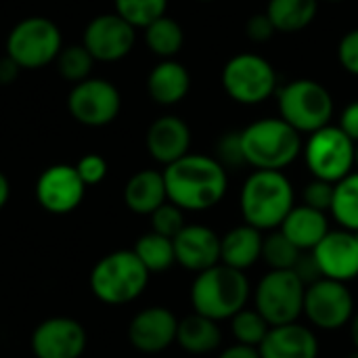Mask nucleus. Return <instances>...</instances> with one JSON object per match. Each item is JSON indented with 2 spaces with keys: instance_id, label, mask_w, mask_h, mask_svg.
Listing matches in <instances>:
<instances>
[{
  "instance_id": "nucleus-1",
  "label": "nucleus",
  "mask_w": 358,
  "mask_h": 358,
  "mask_svg": "<svg viewBox=\"0 0 358 358\" xmlns=\"http://www.w3.org/2000/svg\"><path fill=\"white\" fill-rule=\"evenodd\" d=\"M168 201L182 212H206L216 208L229 191V172L210 155L187 153L164 168Z\"/></svg>"
},
{
  "instance_id": "nucleus-2",
  "label": "nucleus",
  "mask_w": 358,
  "mask_h": 358,
  "mask_svg": "<svg viewBox=\"0 0 358 358\" xmlns=\"http://www.w3.org/2000/svg\"><path fill=\"white\" fill-rule=\"evenodd\" d=\"M296 206L292 180L277 170H254L239 195L243 222L258 231H277Z\"/></svg>"
},
{
  "instance_id": "nucleus-3",
  "label": "nucleus",
  "mask_w": 358,
  "mask_h": 358,
  "mask_svg": "<svg viewBox=\"0 0 358 358\" xmlns=\"http://www.w3.org/2000/svg\"><path fill=\"white\" fill-rule=\"evenodd\" d=\"M250 296L252 285L248 275L222 262L195 275L191 283L193 313L203 315L216 323L231 321L239 310L245 308Z\"/></svg>"
},
{
  "instance_id": "nucleus-4",
  "label": "nucleus",
  "mask_w": 358,
  "mask_h": 358,
  "mask_svg": "<svg viewBox=\"0 0 358 358\" xmlns=\"http://www.w3.org/2000/svg\"><path fill=\"white\" fill-rule=\"evenodd\" d=\"M245 164L254 170L283 172L304 149L302 134L281 117H262L241 130Z\"/></svg>"
},
{
  "instance_id": "nucleus-5",
  "label": "nucleus",
  "mask_w": 358,
  "mask_h": 358,
  "mask_svg": "<svg viewBox=\"0 0 358 358\" xmlns=\"http://www.w3.org/2000/svg\"><path fill=\"white\" fill-rule=\"evenodd\" d=\"M151 273L132 250H117L103 256L90 271L88 285L92 296L109 306L130 304L143 296Z\"/></svg>"
},
{
  "instance_id": "nucleus-6",
  "label": "nucleus",
  "mask_w": 358,
  "mask_h": 358,
  "mask_svg": "<svg viewBox=\"0 0 358 358\" xmlns=\"http://www.w3.org/2000/svg\"><path fill=\"white\" fill-rule=\"evenodd\" d=\"M279 117L300 134H313L331 124L336 103L331 92L317 80L298 78L277 90Z\"/></svg>"
},
{
  "instance_id": "nucleus-7",
  "label": "nucleus",
  "mask_w": 358,
  "mask_h": 358,
  "mask_svg": "<svg viewBox=\"0 0 358 358\" xmlns=\"http://www.w3.org/2000/svg\"><path fill=\"white\" fill-rule=\"evenodd\" d=\"M63 48V34L48 17L31 15L13 25L6 36V57L21 69H42L57 61Z\"/></svg>"
},
{
  "instance_id": "nucleus-8",
  "label": "nucleus",
  "mask_w": 358,
  "mask_h": 358,
  "mask_svg": "<svg viewBox=\"0 0 358 358\" xmlns=\"http://www.w3.org/2000/svg\"><path fill=\"white\" fill-rule=\"evenodd\" d=\"M222 88L239 105H260L279 90L273 63L256 52H241L227 61Z\"/></svg>"
},
{
  "instance_id": "nucleus-9",
  "label": "nucleus",
  "mask_w": 358,
  "mask_h": 358,
  "mask_svg": "<svg viewBox=\"0 0 358 358\" xmlns=\"http://www.w3.org/2000/svg\"><path fill=\"white\" fill-rule=\"evenodd\" d=\"M302 155L313 178H321L334 185L357 168V143L348 138L340 126L331 124L308 134Z\"/></svg>"
},
{
  "instance_id": "nucleus-10",
  "label": "nucleus",
  "mask_w": 358,
  "mask_h": 358,
  "mask_svg": "<svg viewBox=\"0 0 358 358\" xmlns=\"http://www.w3.org/2000/svg\"><path fill=\"white\" fill-rule=\"evenodd\" d=\"M306 285L294 271H268L254 289V308L271 327L296 323L304 313Z\"/></svg>"
},
{
  "instance_id": "nucleus-11",
  "label": "nucleus",
  "mask_w": 358,
  "mask_h": 358,
  "mask_svg": "<svg viewBox=\"0 0 358 358\" xmlns=\"http://www.w3.org/2000/svg\"><path fill=\"white\" fill-rule=\"evenodd\" d=\"M67 109L71 117L88 128L109 126L122 109V94L105 78H88L73 84L67 96Z\"/></svg>"
},
{
  "instance_id": "nucleus-12",
  "label": "nucleus",
  "mask_w": 358,
  "mask_h": 358,
  "mask_svg": "<svg viewBox=\"0 0 358 358\" xmlns=\"http://www.w3.org/2000/svg\"><path fill=\"white\" fill-rule=\"evenodd\" d=\"M302 315L317 329L338 331L355 317V298L346 283L321 279L306 287Z\"/></svg>"
},
{
  "instance_id": "nucleus-13",
  "label": "nucleus",
  "mask_w": 358,
  "mask_h": 358,
  "mask_svg": "<svg viewBox=\"0 0 358 358\" xmlns=\"http://www.w3.org/2000/svg\"><path fill=\"white\" fill-rule=\"evenodd\" d=\"M136 42V27H132L117 13H103L88 21L82 44L94 61L115 63L128 57Z\"/></svg>"
},
{
  "instance_id": "nucleus-14",
  "label": "nucleus",
  "mask_w": 358,
  "mask_h": 358,
  "mask_svg": "<svg viewBox=\"0 0 358 358\" xmlns=\"http://www.w3.org/2000/svg\"><path fill=\"white\" fill-rule=\"evenodd\" d=\"M86 185L82 182L76 166L55 164L48 166L36 180V201L48 214L63 216L80 208L86 195Z\"/></svg>"
},
{
  "instance_id": "nucleus-15",
  "label": "nucleus",
  "mask_w": 358,
  "mask_h": 358,
  "mask_svg": "<svg viewBox=\"0 0 358 358\" xmlns=\"http://www.w3.org/2000/svg\"><path fill=\"white\" fill-rule=\"evenodd\" d=\"M29 346L36 358H82L88 346V334L71 317H50L36 325Z\"/></svg>"
},
{
  "instance_id": "nucleus-16",
  "label": "nucleus",
  "mask_w": 358,
  "mask_h": 358,
  "mask_svg": "<svg viewBox=\"0 0 358 358\" xmlns=\"http://www.w3.org/2000/svg\"><path fill=\"white\" fill-rule=\"evenodd\" d=\"M178 319L166 306H149L136 313L128 325V342L145 355H157L176 344Z\"/></svg>"
},
{
  "instance_id": "nucleus-17",
  "label": "nucleus",
  "mask_w": 358,
  "mask_h": 358,
  "mask_svg": "<svg viewBox=\"0 0 358 358\" xmlns=\"http://www.w3.org/2000/svg\"><path fill=\"white\" fill-rule=\"evenodd\" d=\"M325 279L348 283L358 277V241L352 231H329L313 250Z\"/></svg>"
},
{
  "instance_id": "nucleus-18",
  "label": "nucleus",
  "mask_w": 358,
  "mask_h": 358,
  "mask_svg": "<svg viewBox=\"0 0 358 358\" xmlns=\"http://www.w3.org/2000/svg\"><path fill=\"white\" fill-rule=\"evenodd\" d=\"M176 264L195 275L220 262V237L203 224H187L174 239Z\"/></svg>"
},
{
  "instance_id": "nucleus-19",
  "label": "nucleus",
  "mask_w": 358,
  "mask_h": 358,
  "mask_svg": "<svg viewBox=\"0 0 358 358\" xmlns=\"http://www.w3.org/2000/svg\"><path fill=\"white\" fill-rule=\"evenodd\" d=\"M145 145L149 155L166 168L191 153V128L178 115H162L151 122Z\"/></svg>"
},
{
  "instance_id": "nucleus-20",
  "label": "nucleus",
  "mask_w": 358,
  "mask_h": 358,
  "mask_svg": "<svg viewBox=\"0 0 358 358\" xmlns=\"http://www.w3.org/2000/svg\"><path fill=\"white\" fill-rule=\"evenodd\" d=\"M260 358H319V340L306 325H275L258 346Z\"/></svg>"
},
{
  "instance_id": "nucleus-21",
  "label": "nucleus",
  "mask_w": 358,
  "mask_h": 358,
  "mask_svg": "<svg viewBox=\"0 0 358 358\" xmlns=\"http://www.w3.org/2000/svg\"><path fill=\"white\" fill-rule=\"evenodd\" d=\"M191 90V73L189 69L174 61L164 59L159 61L147 76V92L153 103L172 107L180 103Z\"/></svg>"
},
{
  "instance_id": "nucleus-22",
  "label": "nucleus",
  "mask_w": 358,
  "mask_h": 358,
  "mask_svg": "<svg viewBox=\"0 0 358 358\" xmlns=\"http://www.w3.org/2000/svg\"><path fill=\"white\" fill-rule=\"evenodd\" d=\"M168 201L164 172L147 168L132 174L124 187V203L132 214L151 216L159 206Z\"/></svg>"
},
{
  "instance_id": "nucleus-23",
  "label": "nucleus",
  "mask_w": 358,
  "mask_h": 358,
  "mask_svg": "<svg viewBox=\"0 0 358 358\" xmlns=\"http://www.w3.org/2000/svg\"><path fill=\"white\" fill-rule=\"evenodd\" d=\"M262 231L245 222L233 227L220 237V262L245 273L262 258Z\"/></svg>"
},
{
  "instance_id": "nucleus-24",
  "label": "nucleus",
  "mask_w": 358,
  "mask_h": 358,
  "mask_svg": "<svg viewBox=\"0 0 358 358\" xmlns=\"http://www.w3.org/2000/svg\"><path fill=\"white\" fill-rule=\"evenodd\" d=\"M279 231L300 252H313L331 229H329V218L325 212L313 210L302 203V206H294V210L287 214Z\"/></svg>"
},
{
  "instance_id": "nucleus-25",
  "label": "nucleus",
  "mask_w": 358,
  "mask_h": 358,
  "mask_svg": "<svg viewBox=\"0 0 358 358\" xmlns=\"http://www.w3.org/2000/svg\"><path fill=\"white\" fill-rule=\"evenodd\" d=\"M176 344L189 355H210L222 344L220 325L203 315H189L178 319Z\"/></svg>"
},
{
  "instance_id": "nucleus-26",
  "label": "nucleus",
  "mask_w": 358,
  "mask_h": 358,
  "mask_svg": "<svg viewBox=\"0 0 358 358\" xmlns=\"http://www.w3.org/2000/svg\"><path fill=\"white\" fill-rule=\"evenodd\" d=\"M264 13L277 31L296 34L315 21L319 13V0H268Z\"/></svg>"
},
{
  "instance_id": "nucleus-27",
  "label": "nucleus",
  "mask_w": 358,
  "mask_h": 358,
  "mask_svg": "<svg viewBox=\"0 0 358 358\" xmlns=\"http://www.w3.org/2000/svg\"><path fill=\"white\" fill-rule=\"evenodd\" d=\"M145 44L162 61L164 59H174L182 50V44H185L182 25L176 19L164 15L157 21H153L151 25L145 27Z\"/></svg>"
},
{
  "instance_id": "nucleus-28",
  "label": "nucleus",
  "mask_w": 358,
  "mask_h": 358,
  "mask_svg": "<svg viewBox=\"0 0 358 358\" xmlns=\"http://www.w3.org/2000/svg\"><path fill=\"white\" fill-rule=\"evenodd\" d=\"M132 252L138 256V260L143 262V266L149 273H164L168 271L172 264H176V256H174V241L157 235L153 231L141 235L132 248Z\"/></svg>"
},
{
  "instance_id": "nucleus-29",
  "label": "nucleus",
  "mask_w": 358,
  "mask_h": 358,
  "mask_svg": "<svg viewBox=\"0 0 358 358\" xmlns=\"http://www.w3.org/2000/svg\"><path fill=\"white\" fill-rule=\"evenodd\" d=\"M331 214L336 222L346 231H358V170L336 182V195Z\"/></svg>"
},
{
  "instance_id": "nucleus-30",
  "label": "nucleus",
  "mask_w": 358,
  "mask_h": 358,
  "mask_svg": "<svg viewBox=\"0 0 358 358\" xmlns=\"http://www.w3.org/2000/svg\"><path fill=\"white\" fill-rule=\"evenodd\" d=\"M96 61L92 59V55L86 50L84 44H69V46H63L55 65H57V71L63 80L71 82V84H78V82H84L90 78V71H92V65Z\"/></svg>"
},
{
  "instance_id": "nucleus-31",
  "label": "nucleus",
  "mask_w": 358,
  "mask_h": 358,
  "mask_svg": "<svg viewBox=\"0 0 358 358\" xmlns=\"http://www.w3.org/2000/svg\"><path fill=\"white\" fill-rule=\"evenodd\" d=\"M268 331H271L268 321L256 308H243L231 319V334L235 338V344L258 348Z\"/></svg>"
},
{
  "instance_id": "nucleus-32",
  "label": "nucleus",
  "mask_w": 358,
  "mask_h": 358,
  "mask_svg": "<svg viewBox=\"0 0 358 358\" xmlns=\"http://www.w3.org/2000/svg\"><path fill=\"white\" fill-rule=\"evenodd\" d=\"M300 256L302 252L279 229L268 231L262 241V260L271 266V271H292Z\"/></svg>"
},
{
  "instance_id": "nucleus-33",
  "label": "nucleus",
  "mask_w": 358,
  "mask_h": 358,
  "mask_svg": "<svg viewBox=\"0 0 358 358\" xmlns=\"http://www.w3.org/2000/svg\"><path fill=\"white\" fill-rule=\"evenodd\" d=\"M113 4L115 13L136 29H145L168 10V0H113Z\"/></svg>"
},
{
  "instance_id": "nucleus-34",
  "label": "nucleus",
  "mask_w": 358,
  "mask_h": 358,
  "mask_svg": "<svg viewBox=\"0 0 358 358\" xmlns=\"http://www.w3.org/2000/svg\"><path fill=\"white\" fill-rule=\"evenodd\" d=\"M151 231L157 233V235H164L168 239H174L185 227V212L174 206L172 201H166L164 206H159L151 216Z\"/></svg>"
},
{
  "instance_id": "nucleus-35",
  "label": "nucleus",
  "mask_w": 358,
  "mask_h": 358,
  "mask_svg": "<svg viewBox=\"0 0 358 358\" xmlns=\"http://www.w3.org/2000/svg\"><path fill=\"white\" fill-rule=\"evenodd\" d=\"M214 157L224 166L227 172L248 166L245 155H243V145H241V130H233V132L222 134L216 143V155Z\"/></svg>"
},
{
  "instance_id": "nucleus-36",
  "label": "nucleus",
  "mask_w": 358,
  "mask_h": 358,
  "mask_svg": "<svg viewBox=\"0 0 358 358\" xmlns=\"http://www.w3.org/2000/svg\"><path fill=\"white\" fill-rule=\"evenodd\" d=\"M334 195H336V185L321 180V178H313L310 182L304 185L302 189V203L319 210V212H331L334 206Z\"/></svg>"
},
{
  "instance_id": "nucleus-37",
  "label": "nucleus",
  "mask_w": 358,
  "mask_h": 358,
  "mask_svg": "<svg viewBox=\"0 0 358 358\" xmlns=\"http://www.w3.org/2000/svg\"><path fill=\"white\" fill-rule=\"evenodd\" d=\"M76 170L82 178V182L86 187H94V185H101L105 178H107V172H109V166L105 162L103 155L99 153H86L78 159L76 164Z\"/></svg>"
},
{
  "instance_id": "nucleus-38",
  "label": "nucleus",
  "mask_w": 358,
  "mask_h": 358,
  "mask_svg": "<svg viewBox=\"0 0 358 358\" xmlns=\"http://www.w3.org/2000/svg\"><path fill=\"white\" fill-rule=\"evenodd\" d=\"M338 61L348 73L358 76V27L342 36L338 44Z\"/></svg>"
},
{
  "instance_id": "nucleus-39",
  "label": "nucleus",
  "mask_w": 358,
  "mask_h": 358,
  "mask_svg": "<svg viewBox=\"0 0 358 358\" xmlns=\"http://www.w3.org/2000/svg\"><path fill=\"white\" fill-rule=\"evenodd\" d=\"M275 25L273 21L268 19L266 13H256L248 19V25H245V34L252 42L256 44H262V42H268L273 36H275Z\"/></svg>"
},
{
  "instance_id": "nucleus-40",
  "label": "nucleus",
  "mask_w": 358,
  "mask_h": 358,
  "mask_svg": "<svg viewBox=\"0 0 358 358\" xmlns=\"http://www.w3.org/2000/svg\"><path fill=\"white\" fill-rule=\"evenodd\" d=\"M292 271L300 277V281L306 287L317 283V281H321V279H325L321 268H319V264H317V260H315V256H313V252H302L300 260L296 262V266Z\"/></svg>"
},
{
  "instance_id": "nucleus-41",
  "label": "nucleus",
  "mask_w": 358,
  "mask_h": 358,
  "mask_svg": "<svg viewBox=\"0 0 358 358\" xmlns=\"http://www.w3.org/2000/svg\"><path fill=\"white\" fill-rule=\"evenodd\" d=\"M342 132L352 138L355 143H358V101H352L344 107L342 115H340V124Z\"/></svg>"
},
{
  "instance_id": "nucleus-42",
  "label": "nucleus",
  "mask_w": 358,
  "mask_h": 358,
  "mask_svg": "<svg viewBox=\"0 0 358 358\" xmlns=\"http://www.w3.org/2000/svg\"><path fill=\"white\" fill-rule=\"evenodd\" d=\"M19 71H21V67H19L10 57L4 55V57L0 59V84H2V86L13 84V82L17 80Z\"/></svg>"
},
{
  "instance_id": "nucleus-43",
  "label": "nucleus",
  "mask_w": 358,
  "mask_h": 358,
  "mask_svg": "<svg viewBox=\"0 0 358 358\" xmlns=\"http://www.w3.org/2000/svg\"><path fill=\"white\" fill-rule=\"evenodd\" d=\"M218 358H260L258 348H252V346H243V344H233L229 348H224Z\"/></svg>"
},
{
  "instance_id": "nucleus-44",
  "label": "nucleus",
  "mask_w": 358,
  "mask_h": 358,
  "mask_svg": "<svg viewBox=\"0 0 358 358\" xmlns=\"http://www.w3.org/2000/svg\"><path fill=\"white\" fill-rule=\"evenodd\" d=\"M8 199H10V182L4 176V172H0V210L8 203Z\"/></svg>"
},
{
  "instance_id": "nucleus-45",
  "label": "nucleus",
  "mask_w": 358,
  "mask_h": 358,
  "mask_svg": "<svg viewBox=\"0 0 358 358\" xmlns=\"http://www.w3.org/2000/svg\"><path fill=\"white\" fill-rule=\"evenodd\" d=\"M348 327H350V340L355 344V350H358V313H355V317L350 319Z\"/></svg>"
},
{
  "instance_id": "nucleus-46",
  "label": "nucleus",
  "mask_w": 358,
  "mask_h": 358,
  "mask_svg": "<svg viewBox=\"0 0 358 358\" xmlns=\"http://www.w3.org/2000/svg\"><path fill=\"white\" fill-rule=\"evenodd\" d=\"M348 358H358V350H352V352L348 355Z\"/></svg>"
},
{
  "instance_id": "nucleus-47",
  "label": "nucleus",
  "mask_w": 358,
  "mask_h": 358,
  "mask_svg": "<svg viewBox=\"0 0 358 358\" xmlns=\"http://www.w3.org/2000/svg\"><path fill=\"white\" fill-rule=\"evenodd\" d=\"M321 2V0H319ZM323 2H344V0H323Z\"/></svg>"
},
{
  "instance_id": "nucleus-48",
  "label": "nucleus",
  "mask_w": 358,
  "mask_h": 358,
  "mask_svg": "<svg viewBox=\"0 0 358 358\" xmlns=\"http://www.w3.org/2000/svg\"><path fill=\"white\" fill-rule=\"evenodd\" d=\"M355 166H357V170H358V143H357V162H355Z\"/></svg>"
},
{
  "instance_id": "nucleus-49",
  "label": "nucleus",
  "mask_w": 358,
  "mask_h": 358,
  "mask_svg": "<svg viewBox=\"0 0 358 358\" xmlns=\"http://www.w3.org/2000/svg\"><path fill=\"white\" fill-rule=\"evenodd\" d=\"M197 2H214V0H197Z\"/></svg>"
},
{
  "instance_id": "nucleus-50",
  "label": "nucleus",
  "mask_w": 358,
  "mask_h": 358,
  "mask_svg": "<svg viewBox=\"0 0 358 358\" xmlns=\"http://www.w3.org/2000/svg\"><path fill=\"white\" fill-rule=\"evenodd\" d=\"M355 235H357V241H358V231H357V233H355Z\"/></svg>"
}]
</instances>
